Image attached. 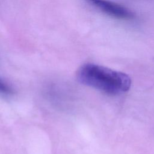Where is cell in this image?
<instances>
[{"instance_id": "6da1fadb", "label": "cell", "mask_w": 154, "mask_h": 154, "mask_svg": "<svg viewBox=\"0 0 154 154\" xmlns=\"http://www.w3.org/2000/svg\"><path fill=\"white\" fill-rule=\"evenodd\" d=\"M76 76L81 84L110 95L126 92L131 86V79L127 74L92 63L81 66Z\"/></svg>"}, {"instance_id": "7a4b0ae2", "label": "cell", "mask_w": 154, "mask_h": 154, "mask_svg": "<svg viewBox=\"0 0 154 154\" xmlns=\"http://www.w3.org/2000/svg\"><path fill=\"white\" fill-rule=\"evenodd\" d=\"M86 1L101 11L114 18L129 20L134 17V14L131 11L115 2L107 0Z\"/></svg>"}, {"instance_id": "3957f363", "label": "cell", "mask_w": 154, "mask_h": 154, "mask_svg": "<svg viewBox=\"0 0 154 154\" xmlns=\"http://www.w3.org/2000/svg\"><path fill=\"white\" fill-rule=\"evenodd\" d=\"M13 92L11 88L6 82L0 79V93L8 94Z\"/></svg>"}]
</instances>
